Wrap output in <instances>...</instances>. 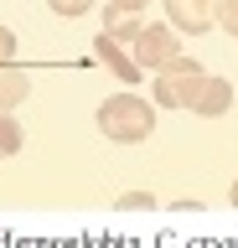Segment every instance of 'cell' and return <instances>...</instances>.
Returning a JSON list of instances; mask_svg holds the SVG:
<instances>
[{
	"label": "cell",
	"instance_id": "obj_5",
	"mask_svg": "<svg viewBox=\"0 0 238 248\" xmlns=\"http://www.w3.org/2000/svg\"><path fill=\"white\" fill-rule=\"evenodd\" d=\"M233 108V83L228 78H202V88L191 98V114H202V119H218Z\"/></svg>",
	"mask_w": 238,
	"mask_h": 248
},
{
	"label": "cell",
	"instance_id": "obj_13",
	"mask_svg": "<svg viewBox=\"0 0 238 248\" xmlns=\"http://www.w3.org/2000/svg\"><path fill=\"white\" fill-rule=\"evenodd\" d=\"M0 67H16V31L0 26Z\"/></svg>",
	"mask_w": 238,
	"mask_h": 248
},
{
	"label": "cell",
	"instance_id": "obj_9",
	"mask_svg": "<svg viewBox=\"0 0 238 248\" xmlns=\"http://www.w3.org/2000/svg\"><path fill=\"white\" fill-rule=\"evenodd\" d=\"M16 150H21V124L11 119V114H0V160L16 155Z\"/></svg>",
	"mask_w": 238,
	"mask_h": 248
},
{
	"label": "cell",
	"instance_id": "obj_3",
	"mask_svg": "<svg viewBox=\"0 0 238 248\" xmlns=\"http://www.w3.org/2000/svg\"><path fill=\"white\" fill-rule=\"evenodd\" d=\"M129 57H135V67H150V73H166L176 57H181V42H176L171 26H140V36L129 42Z\"/></svg>",
	"mask_w": 238,
	"mask_h": 248
},
{
	"label": "cell",
	"instance_id": "obj_12",
	"mask_svg": "<svg viewBox=\"0 0 238 248\" xmlns=\"http://www.w3.org/2000/svg\"><path fill=\"white\" fill-rule=\"evenodd\" d=\"M119 207H125V212H150V207H156V197H150V191H125V197H119Z\"/></svg>",
	"mask_w": 238,
	"mask_h": 248
},
{
	"label": "cell",
	"instance_id": "obj_15",
	"mask_svg": "<svg viewBox=\"0 0 238 248\" xmlns=\"http://www.w3.org/2000/svg\"><path fill=\"white\" fill-rule=\"evenodd\" d=\"M228 202H233V207H238V181H233V191H228Z\"/></svg>",
	"mask_w": 238,
	"mask_h": 248
},
{
	"label": "cell",
	"instance_id": "obj_8",
	"mask_svg": "<svg viewBox=\"0 0 238 248\" xmlns=\"http://www.w3.org/2000/svg\"><path fill=\"white\" fill-rule=\"evenodd\" d=\"M32 93V78H26V67H0V114H11V108L21 104Z\"/></svg>",
	"mask_w": 238,
	"mask_h": 248
},
{
	"label": "cell",
	"instance_id": "obj_10",
	"mask_svg": "<svg viewBox=\"0 0 238 248\" xmlns=\"http://www.w3.org/2000/svg\"><path fill=\"white\" fill-rule=\"evenodd\" d=\"M218 26L228 36H238V0H218Z\"/></svg>",
	"mask_w": 238,
	"mask_h": 248
},
{
	"label": "cell",
	"instance_id": "obj_11",
	"mask_svg": "<svg viewBox=\"0 0 238 248\" xmlns=\"http://www.w3.org/2000/svg\"><path fill=\"white\" fill-rule=\"evenodd\" d=\"M47 5H52L57 16H67V21H73V16H88V11H94V0H47Z\"/></svg>",
	"mask_w": 238,
	"mask_h": 248
},
{
	"label": "cell",
	"instance_id": "obj_1",
	"mask_svg": "<svg viewBox=\"0 0 238 248\" xmlns=\"http://www.w3.org/2000/svg\"><path fill=\"white\" fill-rule=\"evenodd\" d=\"M94 124H98V135L114 140V145H140L156 129V104H145L140 93H109L98 104Z\"/></svg>",
	"mask_w": 238,
	"mask_h": 248
},
{
	"label": "cell",
	"instance_id": "obj_2",
	"mask_svg": "<svg viewBox=\"0 0 238 248\" xmlns=\"http://www.w3.org/2000/svg\"><path fill=\"white\" fill-rule=\"evenodd\" d=\"M202 67L181 52V57L166 67V73H156V88H150V98H156L160 108H191V98H197V88H202Z\"/></svg>",
	"mask_w": 238,
	"mask_h": 248
},
{
	"label": "cell",
	"instance_id": "obj_14",
	"mask_svg": "<svg viewBox=\"0 0 238 248\" xmlns=\"http://www.w3.org/2000/svg\"><path fill=\"white\" fill-rule=\"evenodd\" d=\"M119 5H129V11H145V5H150V0H119Z\"/></svg>",
	"mask_w": 238,
	"mask_h": 248
},
{
	"label": "cell",
	"instance_id": "obj_6",
	"mask_svg": "<svg viewBox=\"0 0 238 248\" xmlns=\"http://www.w3.org/2000/svg\"><path fill=\"white\" fill-rule=\"evenodd\" d=\"M140 11H129V5H119V0H104V36H114L119 46H129L135 36H140Z\"/></svg>",
	"mask_w": 238,
	"mask_h": 248
},
{
	"label": "cell",
	"instance_id": "obj_4",
	"mask_svg": "<svg viewBox=\"0 0 238 248\" xmlns=\"http://www.w3.org/2000/svg\"><path fill=\"white\" fill-rule=\"evenodd\" d=\"M218 21V0H166V26L171 31H207Z\"/></svg>",
	"mask_w": 238,
	"mask_h": 248
},
{
	"label": "cell",
	"instance_id": "obj_7",
	"mask_svg": "<svg viewBox=\"0 0 238 248\" xmlns=\"http://www.w3.org/2000/svg\"><path fill=\"white\" fill-rule=\"evenodd\" d=\"M94 57L104 62L119 83H140V67H135V57H129V46H119L114 36H98V42H94Z\"/></svg>",
	"mask_w": 238,
	"mask_h": 248
}]
</instances>
